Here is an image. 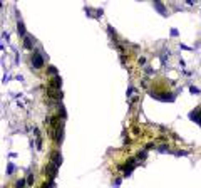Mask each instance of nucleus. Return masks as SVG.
Returning a JSON list of instances; mask_svg holds the SVG:
<instances>
[{"label": "nucleus", "mask_w": 201, "mask_h": 188, "mask_svg": "<svg viewBox=\"0 0 201 188\" xmlns=\"http://www.w3.org/2000/svg\"><path fill=\"white\" fill-rule=\"evenodd\" d=\"M137 166L136 163V158H129L127 161H126V164H122V166H119L121 170H124V176H131V173L134 171V168Z\"/></svg>", "instance_id": "1"}, {"label": "nucleus", "mask_w": 201, "mask_h": 188, "mask_svg": "<svg viewBox=\"0 0 201 188\" xmlns=\"http://www.w3.org/2000/svg\"><path fill=\"white\" fill-rule=\"evenodd\" d=\"M30 61H32V67L34 69H40L42 66H44V56L40 52H34Z\"/></svg>", "instance_id": "2"}, {"label": "nucleus", "mask_w": 201, "mask_h": 188, "mask_svg": "<svg viewBox=\"0 0 201 188\" xmlns=\"http://www.w3.org/2000/svg\"><path fill=\"white\" fill-rule=\"evenodd\" d=\"M57 170H59V166H55L52 161H49V163H47V166H45V173L49 175L50 182H54V178L57 176Z\"/></svg>", "instance_id": "3"}, {"label": "nucleus", "mask_w": 201, "mask_h": 188, "mask_svg": "<svg viewBox=\"0 0 201 188\" xmlns=\"http://www.w3.org/2000/svg\"><path fill=\"white\" fill-rule=\"evenodd\" d=\"M151 96H153L154 99H159V101H169V103H173V101L176 99V96L174 94H158V93H151Z\"/></svg>", "instance_id": "4"}, {"label": "nucleus", "mask_w": 201, "mask_h": 188, "mask_svg": "<svg viewBox=\"0 0 201 188\" xmlns=\"http://www.w3.org/2000/svg\"><path fill=\"white\" fill-rule=\"evenodd\" d=\"M188 116H189L191 121H195V123H198L201 126V108H195V109L189 113Z\"/></svg>", "instance_id": "5"}, {"label": "nucleus", "mask_w": 201, "mask_h": 188, "mask_svg": "<svg viewBox=\"0 0 201 188\" xmlns=\"http://www.w3.org/2000/svg\"><path fill=\"white\" fill-rule=\"evenodd\" d=\"M60 88H62V77H60V76L52 77V81L49 82V89H55V91H60Z\"/></svg>", "instance_id": "6"}, {"label": "nucleus", "mask_w": 201, "mask_h": 188, "mask_svg": "<svg viewBox=\"0 0 201 188\" xmlns=\"http://www.w3.org/2000/svg\"><path fill=\"white\" fill-rule=\"evenodd\" d=\"M55 143L57 145H60L62 143V140H64V123H59V126H57V129H55Z\"/></svg>", "instance_id": "7"}, {"label": "nucleus", "mask_w": 201, "mask_h": 188, "mask_svg": "<svg viewBox=\"0 0 201 188\" xmlns=\"http://www.w3.org/2000/svg\"><path fill=\"white\" fill-rule=\"evenodd\" d=\"M154 9H156V10L159 12L161 15H163V17H166V15H168V10H166V7L163 5V2H159V0H154Z\"/></svg>", "instance_id": "8"}, {"label": "nucleus", "mask_w": 201, "mask_h": 188, "mask_svg": "<svg viewBox=\"0 0 201 188\" xmlns=\"http://www.w3.org/2000/svg\"><path fill=\"white\" fill-rule=\"evenodd\" d=\"M50 161H52L55 166H60L62 164V156H60V151H54L50 155Z\"/></svg>", "instance_id": "9"}, {"label": "nucleus", "mask_w": 201, "mask_h": 188, "mask_svg": "<svg viewBox=\"0 0 201 188\" xmlns=\"http://www.w3.org/2000/svg\"><path fill=\"white\" fill-rule=\"evenodd\" d=\"M86 14H87V17H100V15H102V9L94 10V9H91V7H86Z\"/></svg>", "instance_id": "10"}, {"label": "nucleus", "mask_w": 201, "mask_h": 188, "mask_svg": "<svg viewBox=\"0 0 201 188\" xmlns=\"http://www.w3.org/2000/svg\"><path fill=\"white\" fill-rule=\"evenodd\" d=\"M34 37H32V35H27V37H24V47L25 49H32V47H34Z\"/></svg>", "instance_id": "11"}, {"label": "nucleus", "mask_w": 201, "mask_h": 188, "mask_svg": "<svg viewBox=\"0 0 201 188\" xmlns=\"http://www.w3.org/2000/svg\"><path fill=\"white\" fill-rule=\"evenodd\" d=\"M17 32H18L20 37H27V34H25V25H24L22 20H18V22H17Z\"/></svg>", "instance_id": "12"}, {"label": "nucleus", "mask_w": 201, "mask_h": 188, "mask_svg": "<svg viewBox=\"0 0 201 188\" xmlns=\"http://www.w3.org/2000/svg\"><path fill=\"white\" fill-rule=\"evenodd\" d=\"M49 94H50V98H54V99H57V101H60V99H62V91L49 89Z\"/></svg>", "instance_id": "13"}, {"label": "nucleus", "mask_w": 201, "mask_h": 188, "mask_svg": "<svg viewBox=\"0 0 201 188\" xmlns=\"http://www.w3.org/2000/svg\"><path fill=\"white\" fill-rule=\"evenodd\" d=\"M158 153H173L171 150H169V146L168 145H161V146H158V150H156Z\"/></svg>", "instance_id": "14"}, {"label": "nucleus", "mask_w": 201, "mask_h": 188, "mask_svg": "<svg viewBox=\"0 0 201 188\" xmlns=\"http://www.w3.org/2000/svg\"><path fill=\"white\" fill-rule=\"evenodd\" d=\"M13 171H15V164L8 163V164H7V175H12Z\"/></svg>", "instance_id": "15"}, {"label": "nucleus", "mask_w": 201, "mask_h": 188, "mask_svg": "<svg viewBox=\"0 0 201 188\" xmlns=\"http://www.w3.org/2000/svg\"><path fill=\"white\" fill-rule=\"evenodd\" d=\"M59 116H62V119L67 118V113H65V109H64V106H62V104L59 106Z\"/></svg>", "instance_id": "16"}, {"label": "nucleus", "mask_w": 201, "mask_h": 188, "mask_svg": "<svg viewBox=\"0 0 201 188\" xmlns=\"http://www.w3.org/2000/svg\"><path fill=\"white\" fill-rule=\"evenodd\" d=\"M24 187H25V180L24 178H20V180L15 182V188H24Z\"/></svg>", "instance_id": "17"}, {"label": "nucleus", "mask_w": 201, "mask_h": 188, "mask_svg": "<svg viewBox=\"0 0 201 188\" xmlns=\"http://www.w3.org/2000/svg\"><path fill=\"white\" fill-rule=\"evenodd\" d=\"M49 74H52V76L54 77H55V76H57V69H55V67H54V66H49Z\"/></svg>", "instance_id": "18"}, {"label": "nucleus", "mask_w": 201, "mask_h": 188, "mask_svg": "<svg viewBox=\"0 0 201 188\" xmlns=\"http://www.w3.org/2000/svg\"><path fill=\"white\" fill-rule=\"evenodd\" d=\"M189 91H191L193 94H201V91L198 88H195V86H189Z\"/></svg>", "instance_id": "19"}, {"label": "nucleus", "mask_w": 201, "mask_h": 188, "mask_svg": "<svg viewBox=\"0 0 201 188\" xmlns=\"http://www.w3.org/2000/svg\"><path fill=\"white\" fill-rule=\"evenodd\" d=\"M174 155H176V156H188L189 153L188 151H174Z\"/></svg>", "instance_id": "20"}, {"label": "nucleus", "mask_w": 201, "mask_h": 188, "mask_svg": "<svg viewBox=\"0 0 201 188\" xmlns=\"http://www.w3.org/2000/svg\"><path fill=\"white\" fill-rule=\"evenodd\" d=\"M113 187H114V188H119V187H121V178H117V180L113 183Z\"/></svg>", "instance_id": "21"}, {"label": "nucleus", "mask_w": 201, "mask_h": 188, "mask_svg": "<svg viewBox=\"0 0 201 188\" xmlns=\"http://www.w3.org/2000/svg\"><path fill=\"white\" fill-rule=\"evenodd\" d=\"M27 183H29V185H32V183H34V175H29V178H27Z\"/></svg>", "instance_id": "22"}, {"label": "nucleus", "mask_w": 201, "mask_h": 188, "mask_svg": "<svg viewBox=\"0 0 201 188\" xmlns=\"http://www.w3.org/2000/svg\"><path fill=\"white\" fill-rule=\"evenodd\" d=\"M179 47H181V49H184V51H191V47H188V46H184V44H181V46H179Z\"/></svg>", "instance_id": "23"}, {"label": "nucleus", "mask_w": 201, "mask_h": 188, "mask_svg": "<svg viewBox=\"0 0 201 188\" xmlns=\"http://www.w3.org/2000/svg\"><path fill=\"white\" fill-rule=\"evenodd\" d=\"M139 64H146V57H139Z\"/></svg>", "instance_id": "24"}, {"label": "nucleus", "mask_w": 201, "mask_h": 188, "mask_svg": "<svg viewBox=\"0 0 201 188\" xmlns=\"http://www.w3.org/2000/svg\"><path fill=\"white\" fill-rule=\"evenodd\" d=\"M171 35H173V37H176V35H178V30L173 29V30H171Z\"/></svg>", "instance_id": "25"}]
</instances>
